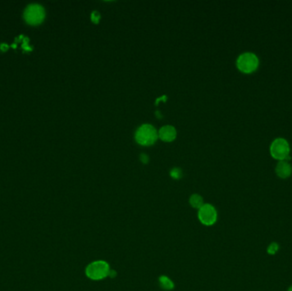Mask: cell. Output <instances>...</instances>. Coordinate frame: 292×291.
I'll list each match as a JSON object with an SVG mask.
<instances>
[{"label":"cell","mask_w":292,"mask_h":291,"mask_svg":"<svg viewBox=\"0 0 292 291\" xmlns=\"http://www.w3.org/2000/svg\"><path fill=\"white\" fill-rule=\"evenodd\" d=\"M288 291H292V286H291V287H290L289 290H288Z\"/></svg>","instance_id":"2e32d148"},{"label":"cell","mask_w":292,"mask_h":291,"mask_svg":"<svg viewBox=\"0 0 292 291\" xmlns=\"http://www.w3.org/2000/svg\"><path fill=\"white\" fill-rule=\"evenodd\" d=\"M157 139H158V132L152 125L143 124L137 129L135 140L140 146H152L156 142Z\"/></svg>","instance_id":"3957f363"},{"label":"cell","mask_w":292,"mask_h":291,"mask_svg":"<svg viewBox=\"0 0 292 291\" xmlns=\"http://www.w3.org/2000/svg\"><path fill=\"white\" fill-rule=\"evenodd\" d=\"M158 282H159L160 287L164 291H172L174 288L173 282L167 276H161L158 278Z\"/></svg>","instance_id":"9c48e42d"},{"label":"cell","mask_w":292,"mask_h":291,"mask_svg":"<svg viewBox=\"0 0 292 291\" xmlns=\"http://www.w3.org/2000/svg\"><path fill=\"white\" fill-rule=\"evenodd\" d=\"M189 203H190V206L192 207V208L199 209L201 207L203 206L204 204V198L200 195H198V194H193V195L190 196Z\"/></svg>","instance_id":"30bf717a"},{"label":"cell","mask_w":292,"mask_h":291,"mask_svg":"<svg viewBox=\"0 0 292 291\" xmlns=\"http://www.w3.org/2000/svg\"><path fill=\"white\" fill-rule=\"evenodd\" d=\"M176 137V129L173 125H164L158 131V138L163 140V142H173Z\"/></svg>","instance_id":"52a82bcc"},{"label":"cell","mask_w":292,"mask_h":291,"mask_svg":"<svg viewBox=\"0 0 292 291\" xmlns=\"http://www.w3.org/2000/svg\"><path fill=\"white\" fill-rule=\"evenodd\" d=\"M110 271L111 269L107 261L99 260L87 265L85 271L87 278L94 281H99L109 277Z\"/></svg>","instance_id":"7a4b0ae2"},{"label":"cell","mask_w":292,"mask_h":291,"mask_svg":"<svg viewBox=\"0 0 292 291\" xmlns=\"http://www.w3.org/2000/svg\"><path fill=\"white\" fill-rule=\"evenodd\" d=\"M279 244H277V243H272V244H270L269 247H268V253L269 254H275L278 251H279Z\"/></svg>","instance_id":"8fae6325"},{"label":"cell","mask_w":292,"mask_h":291,"mask_svg":"<svg viewBox=\"0 0 292 291\" xmlns=\"http://www.w3.org/2000/svg\"><path fill=\"white\" fill-rule=\"evenodd\" d=\"M276 174L281 179L289 178L292 173V166L288 160L279 161L275 166Z\"/></svg>","instance_id":"ba28073f"},{"label":"cell","mask_w":292,"mask_h":291,"mask_svg":"<svg viewBox=\"0 0 292 291\" xmlns=\"http://www.w3.org/2000/svg\"><path fill=\"white\" fill-rule=\"evenodd\" d=\"M270 154L274 159L278 161L289 160L291 146L287 139L278 137L272 140L270 145Z\"/></svg>","instance_id":"277c9868"},{"label":"cell","mask_w":292,"mask_h":291,"mask_svg":"<svg viewBox=\"0 0 292 291\" xmlns=\"http://www.w3.org/2000/svg\"><path fill=\"white\" fill-rule=\"evenodd\" d=\"M140 159L144 164H147V163H149V156H148V155H146V154H141L140 156Z\"/></svg>","instance_id":"5bb4252c"},{"label":"cell","mask_w":292,"mask_h":291,"mask_svg":"<svg viewBox=\"0 0 292 291\" xmlns=\"http://www.w3.org/2000/svg\"><path fill=\"white\" fill-rule=\"evenodd\" d=\"M198 220L204 226H213L217 221L218 213L213 205L209 203H204L198 209L197 213Z\"/></svg>","instance_id":"8992f818"},{"label":"cell","mask_w":292,"mask_h":291,"mask_svg":"<svg viewBox=\"0 0 292 291\" xmlns=\"http://www.w3.org/2000/svg\"><path fill=\"white\" fill-rule=\"evenodd\" d=\"M156 117H157V118H158V119H161V118H162V117H163V115H162V114H161V113H160L159 111H156Z\"/></svg>","instance_id":"9a60e30c"},{"label":"cell","mask_w":292,"mask_h":291,"mask_svg":"<svg viewBox=\"0 0 292 291\" xmlns=\"http://www.w3.org/2000/svg\"><path fill=\"white\" fill-rule=\"evenodd\" d=\"M236 65L239 71L244 74H251L257 70L260 65V59L258 56L251 52L245 51L238 56L236 61Z\"/></svg>","instance_id":"6da1fadb"},{"label":"cell","mask_w":292,"mask_h":291,"mask_svg":"<svg viewBox=\"0 0 292 291\" xmlns=\"http://www.w3.org/2000/svg\"><path fill=\"white\" fill-rule=\"evenodd\" d=\"M24 19L31 25H38L44 21L45 11L44 7L39 3H31L24 10Z\"/></svg>","instance_id":"5b68a950"},{"label":"cell","mask_w":292,"mask_h":291,"mask_svg":"<svg viewBox=\"0 0 292 291\" xmlns=\"http://www.w3.org/2000/svg\"><path fill=\"white\" fill-rule=\"evenodd\" d=\"M170 175L174 180H180L182 177V172H181L180 168H173V169L171 170Z\"/></svg>","instance_id":"7c38bea8"},{"label":"cell","mask_w":292,"mask_h":291,"mask_svg":"<svg viewBox=\"0 0 292 291\" xmlns=\"http://www.w3.org/2000/svg\"><path fill=\"white\" fill-rule=\"evenodd\" d=\"M91 20H92L93 23H99V21L101 20V15H100L99 11H97V10L92 11V14H91Z\"/></svg>","instance_id":"4fadbf2b"}]
</instances>
